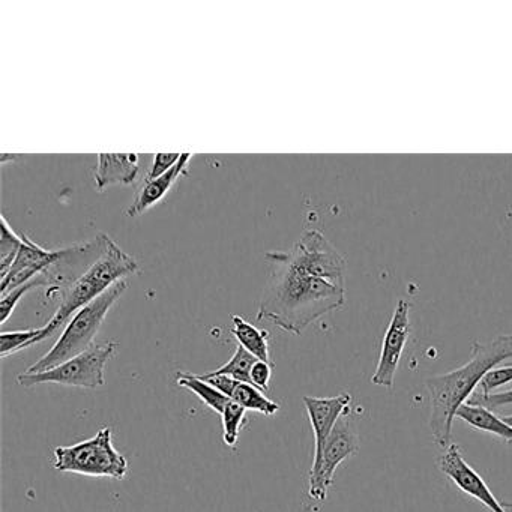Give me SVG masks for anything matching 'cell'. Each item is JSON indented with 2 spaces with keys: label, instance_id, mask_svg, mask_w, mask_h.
<instances>
[{
  "label": "cell",
  "instance_id": "6da1fadb",
  "mask_svg": "<svg viewBox=\"0 0 512 512\" xmlns=\"http://www.w3.org/2000/svg\"><path fill=\"white\" fill-rule=\"evenodd\" d=\"M268 277L260 296L257 319L268 320L283 331L301 335L325 314L340 310L346 287L310 274L290 260L287 251H268Z\"/></svg>",
  "mask_w": 512,
  "mask_h": 512
},
{
  "label": "cell",
  "instance_id": "7a4b0ae2",
  "mask_svg": "<svg viewBox=\"0 0 512 512\" xmlns=\"http://www.w3.org/2000/svg\"><path fill=\"white\" fill-rule=\"evenodd\" d=\"M511 358L512 334L499 335L487 344L475 341L467 364L425 380L431 400L428 424L437 446L445 449L451 445L452 421L457 416L458 409L475 394L476 386H479L488 371Z\"/></svg>",
  "mask_w": 512,
  "mask_h": 512
},
{
  "label": "cell",
  "instance_id": "3957f363",
  "mask_svg": "<svg viewBox=\"0 0 512 512\" xmlns=\"http://www.w3.org/2000/svg\"><path fill=\"white\" fill-rule=\"evenodd\" d=\"M139 272L140 265L137 260L125 253L116 244L115 239L109 235L103 256L82 277L77 278L68 289L61 293V305L56 310L55 316L49 320L46 326H43L41 343L53 337L59 329L65 328L77 311L100 298L113 284L125 280L130 275L139 274Z\"/></svg>",
  "mask_w": 512,
  "mask_h": 512
},
{
  "label": "cell",
  "instance_id": "277c9868",
  "mask_svg": "<svg viewBox=\"0 0 512 512\" xmlns=\"http://www.w3.org/2000/svg\"><path fill=\"white\" fill-rule=\"evenodd\" d=\"M127 289V280L118 281L100 298L77 311L65 326L55 346L40 361L31 365L25 373H44V371L53 370L91 349L107 314Z\"/></svg>",
  "mask_w": 512,
  "mask_h": 512
},
{
  "label": "cell",
  "instance_id": "5b68a950",
  "mask_svg": "<svg viewBox=\"0 0 512 512\" xmlns=\"http://www.w3.org/2000/svg\"><path fill=\"white\" fill-rule=\"evenodd\" d=\"M59 472L85 476H107L122 481L128 473V461L113 446L112 430L103 427L91 439L71 446H58L53 451Z\"/></svg>",
  "mask_w": 512,
  "mask_h": 512
},
{
  "label": "cell",
  "instance_id": "8992f818",
  "mask_svg": "<svg viewBox=\"0 0 512 512\" xmlns=\"http://www.w3.org/2000/svg\"><path fill=\"white\" fill-rule=\"evenodd\" d=\"M118 350V343L94 344L82 355L64 362L53 370L44 373H22L17 382L23 388L56 383V385L76 386V388L97 389L106 385V365Z\"/></svg>",
  "mask_w": 512,
  "mask_h": 512
},
{
  "label": "cell",
  "instance_id": "52a82bcc",
  "mask_svg": "<svg viewBox=\"0 0 512 512\" xmlns=\"http://www.w3.org/2000/svg\"><path fill=\"white\" fill-rule=\"evenodd\" d=\"M287 254L299 268L329 283L346 287V259L319 230L305 229Z\"/></svg>",
  "mask_w": 512,
  "mask_h": 512
},
{
  "label": "cell",
  "instance_id": "ba28073f",
  "mask_svg": "<svg viewBox=\"0 0 512 512\" xmlns=\"http://www.w3.org/2000/svg\"><path fill=\"white\" fill-rule=\"evenodd\" d=\"M359 439L352 422L343 416L332 430L331 436L323 446L320 460L311 466L310 493L311 499L323 502L328 496L329 487L334 482L335 470L347 458L358 452Z\"/></svg>",
  "mask_w": 512,
  "mask_h": 512
},
{
  "label": "cell",
  "instance_id": "9c48e42d",
  "mask_svg": "<svg viewBox=\"0 0 512 512\" xmlns=\"http://www.w3.org/2000/svg\"><path fill=\"white\" fill-rule=\"evenodd\" d=\"M410 337V304L404 299L398 301L388 329L382 341L379 362L371 377V383L382 388H394L395 373Z\"/></svg>",
  "mask_w": 512,
  "mask_h": 512
},
{
  "label": "cell",
  "instance_id": "30bf717a",
  "mask_svg": "<svg viewBox=\"0 0 512 512\" xmlns=\"http://www.w3.org/2000/svg\"><path fill=\"white\" fill-rule=\"evenodd\" d=\"M437 466L463 493L469 494L470 497L487 506L491 512H508L506 508L509 505L500 503L493 491L488 488L487 482L466 463L461 455L460 446L451 443L448 448L443 449L442 454L437 458Z\"/></svg>",
  "mask_w": 512,
  "mask_h": 512
},
{
  "label": "cell",
  "instance_id": "8fae6325",
  "mask_svg": "<svg viewBox=\"0 0 512 512\" xmlns=\"http://www.w3.org/2000/svg\"><path fill=\"white\" fill-rule=\"evenodd\" d=\"M302 401H304L314 433V464L320 460L323 446H325L328 437L331 436L337 422L343 416L349 415L352 395L343 392L337 397H304Z\"/></svg>",
  "mask_w": 512,
  "mask_h": 512
},
{
  "label": "cell",
  "instance_id": "7c38bea8",
  "mask_svg": "<svg viewBox=\"0 0 512 512\" xmlns=\"http://www.w3.org/2000/svg\"><path fill=\"white\" fill-rule=\"evenodd\" d=\"M22 241V247H20L19 254L11 265L7 277L2 278V284H0V295L2 296L13 292L22 284L28 283L58 260L59 250H46L37 242L32 241L28 235H22Z\"/></svg>",
  "mask_w": 512,
  "mask_h": 512
},
{
  "label": "cell",
  "instance_id": "4fadbf2b",
  "mask_svg": "<svg viewBox=\"0 0 512 512\" xmlns=\"http://www.w3.org/2000/svg\"><path fill=\"white\" fill-rule=\"evenodd\" d=\"M139 173L140 158L137 154H98L95 188L104 191L113 185H133Z\"/></svg>",
  "mask_w": 512,
  "mask_h": 512
},
{
  "label": "cell",
  "instance_id": "5bb4252c",
  "mask_svg": "<svg viewBox=\"0 0 512 512\" xmlns=\"http://www.w3.org/2000/svg\"><path fill=\"white\" fill-rule=\"evenodd\" d=\"M191 157H193L191 154H182L181 160L178 161V164H176L173 169L164 173L160 178L146 181L145 185L140 188L139 193L134 197V202L131 203L130 208H128V217H139L143 212L149 211V209L158 205V203L169 194L173 185H175L182 176L187 175V167L188 164H190Z\"/></svg>",
  "mask_w": 512,
  "mask_h": 512
},
{
  "label": "cell",
  "instance_id": "9a60e30c",
  "mask_svg": "<svg viewBox=\"0 0 512 512\" xmlns=\"http://www.w3.org/2000/svg\"><path fill=\"white\" fill-rule=\"evenodd\" d=\"M455 418L469 424L475 430L485 431V433L494 434L499 436L500 439L512 443V427L503 421V418L494 415L487 407L476 406V404H463L458 409Z\"/></svg>",
  "mask_w": 512,
  "mask_h": 512
},
{
  "label": "cell",
  "instance_id": "2e32d148",
  "mask_svg": "<svg viewBox=\"0 0 512 512\" xmlns=\"http://www.w3.org/2000/svg\"><path fill=\"white\" fill-rule=\"evenodd\" d=\"M233 328L232 335L238 341V346L244 347L248 353L259 359V361H271V353H269V332L266 329H259L251 325L250 322L242 316H232Z\"/></svg>",
  "mask_w": 512,
  "mask_h": 512
},
{
  "label": "cell",
  "instance_id": "e0dca14e",
  "mask_svg": "<svg viewBox=\"0 0 512 512\" xmlns=\"http://www.w3.org/2000/svg\"><path fill=\"white\" fill-rule=\"evenodd\" d=\"M176 383L196 394L203 404H206L209 409L214 410L220 416L223 415L224 409H226L227 403L230 401L229 397L221 394L214 386L209 385L205 380L200 379L199 376H194V374L178 373Z\"/></svg>",
  "mask_w": 512,
  "mask_h": 512
},
{
  "label": "cell",
  "instance_id": "ac0fdd59",
  "mask_svg": "<svg viewBox=\"0 0 512 512\" xmlns=\"http://www.w3.org/2000/svg\"><path fill=\"white\" fill-rule=\"evenodd\" d=\"M230 398L245 410H254L266 416H274L280 410V404L269 400L263 391L251 383L239 382Z\"/></svg>",
  "mask_w": 512,
  "mask_h": 512
},
{
  "label": "cell",
  "instance_id": "d6986e66",
  "mask_svg": "<svg viewBox=\"0 0 512 512\" xmlns=\"http://www.w3.org/2000/svg\"><path fill=\"white\" fill-rule=\"evenodd\" d=\"M259 359L254 358L244 347H236L235 355L227 364L217 370L209 371V376H229L242 383H251V368Z\"/></svg>",
  "mask_w": 512,
  "mask_h": 512
},
{
  "label": "cell",
  "instance_id": "ffe728a7",
  "mask_svg": "<svg viewBox=\"0 0 512 512\" xmlns=\"http://www.w3.org/2000/svg\"><path fill=\"white\" fill-rule=\"evenodd\" d=\"M43 328L23 329V331L2 332L0 335V358L16 355L20 350L41 343Z\"/></svg>",
  "mask_w": 512,
  "mask_h": 512
},
{
  "label": "cell",
  "instance_id": "44dd1931",
  "mask_svg": "<svg viewBox=\"0 0 512 512\" xmlns=\"http://www.w3.org/2000/svg\"><path fill=\"white\" fill-rule=\"evenodd\" d=\"M221 421H223L224 443L230 448H235L239 440V433L247 422V410L230 398L223 415H221Z\"/></svg>",
  "mask_w": 512,
  "mask_h": 512
},
{
  "label": "cell",
  "instance_id": "7402d4cb",
  "mask_svg": "<svg viewBox=\"0 0 512 512\" xmlns=\"http://www.w3.org/2000/svg\"><path fill=\"white\" fill-rule=\"evenodd\" d=\"M22 235L11 229L7 218L2 215V238H0V278L7 277L11 265L22 247Z\"/></svg>",
  "mask_w": 512,
  "mask_h": 512
},
{
  "label": "cell",
  "instance_id": "603a6c76",
  "mask_svg": "<svg viewBox=\"0 0 512 512\" xmlns=\"http://www.w3.org/2000/svg\"><path fill=\"white\" fill-rule=\"evenodd\" d=\"M43 287H47V289H49V281H47L44 271L41 272L40 275H37V277L32 278L28 283L22 284V286L14 289L13 292L2 296V302H0V313H2V316H0V323L5 325L7 320L13 316L14 310H16L19 302L22 301L23 296L28 295L32 290L43 289Z\"/></svg>",
  "mask_w": 512,
  "mask_h": 512
},
{
  "label": "cell",
  "instance_id": "cb8c5ba5",
  "mask_svg": "<svg viewBox=\"0 0 512 512\" xmlns=\"http://www.w3.org/2000/svg\"><path fill=\"white\" fill-rule=\"evenodd\" d=\"M512 382V365L508 364L502 368H493V370L488 371L485 374L484 379L479 383V389L481 392L479 394L482 395H490L493 394V391H496L500 386L508 385V383Z\"/></svg>",
  "mask_w": 512,
  "mask_h": 512
},
{
  "label": "cell",
  "instance_id": "d4e9b609",
  "mask_svg": "<svg viewBox=\"0 0 512 512\" xmlns=\"http://www.w3.org/2000/svg\"><path fill=\"white\" fill-rule=\"evenodd\" d=\"M467 403L487 407L488 410L499 409V407L512 404V389L503 392H493L490 395L473 394Z\"/></svg>",
  "mask_w": 512,
  "mask_h": 512
},
{
  "label": "cell",
  "instance_id": "484cf974",
  "mask_svg": "<svg viewBox=\"0 0 512 512\" xmlns=\"http://www.w3.org/2000/svg\"><path fill=\"white\" fill-rule=\"evenodd\" d=\"M182 154H157L154 157V164H152L151 170H149V175L146 176V181H151V179L160 178L164 173L169 172L170 169L178 164V161L181 160Z\"/></svg>",
  "mask_w": 512,
  "mask_h": 512
},
{
  "label": "cell",
  "instance_id": "4316f807",
  "mask_svg": "<svg viewBox=\"0 0 512 512\" xmlns=\"http://www.w3.org/2000/svg\"><path fill=\"white\" fill-rule=\"evenodd\" d=\"M272 367L274 364L269 362L257 361L251 368V385L259 388L260 391H269V383H271Z\"/></svg>",
  "mask_w": 512,
  "mask_h": 512
},
{
  "label": "cell",
  "instance_id": "83f0119b",
  "mask_svg": "<svg viewBox=\"0 0 512 512\" xmlns=\"http://www.w3.org/2000/svg\"><path fill=\"white\" fill-rule=\"evenodd\" d=\"M199 377L229 398L232 397L233 391H235L239 383L238 380L232 379V377L229 376H209V374L205 373Z\"/></svg>",
  "mask_w": 512,
  "mask_h": 512
},
{
  "label": "cell",
  "instance_id": "f1b7e54d",
  "mask_svg": "<svg viewBox=\"0 0 512 512\" xmlns=\"http://www.w3.org/2000/svg\"><path fill=\"white\" fill-rule=\"evenodd\" d=\"M503 421H505L506 424L511 425V427H512V415L506 416V418H503Z\"/></svg>",
  "mask_w": 512,
  "mask_h": 512
},
{
  "label": "cell",
  "instance_id": "f546056e",
  "mask_svg": "<svg viewBox=\"0 0 512 512\" xmlns=\"http://www.w3.org/2000/svg\"><path fill=\"white\" fill-rule=\"evenodd\" d=\"M511 365H512V362H511Z\"/></svg>",
  "mask_w": 512,
  "mask_h": 512
}]
</instances>
